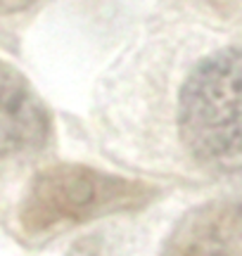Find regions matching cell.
<instances>
[{
	"label": "cell",
	"mask_w": 242,
	"mask_h": 256,
	"mask_svg": "<svg viewBox=\"0 0 242 256\" xmlns=\"http://www.w3.org/2000/svg\"><path fill=\"white\" fill-rule=\"evenodd\" d=\"M178 136L195 164L242 188V46L190 69L178 92Z\"/></svg>",
	"instance_id": "obj_1"
},
{
	"label": "cell",
	"mask_w": 242,
	"mask_h": 256,
	"mask_svg": "<svg viewBox=\"0 0 242 256\" xmlns=\"http://www.w3.org/2000/svg\"><path fill=\"white\" fill-rule=\"evenodd\" d=\"M157 197V188L142 180L84 164H52L31 178L19 202V226L31 238H48L104 216L140 211Z\"/></svg>",
	"instance_id": "obj_2"
},
{
	"label": "cell",
	"mask_w": 242,
	"mask_h": 256,
	"mask_svg": "<svg viewBox=\"0 0 242 256\" xmlns=\"http://www.w3.org/2000/svg\"><path fill=\"white\" fill-rule=\"evenodd\" d=\"M159 256H242V200L190 209L168 232Z\"/></svg>",
	"instance_id": "obj_3"
},
{
	"label": "cell",
	"mask_w": 242,
	"mask_h": 256,
	"mask_svg": "<svg viewBox=\"0 0 242 256\" xmlns=\"http://www.w3.org/2000/svg\"><path fill=\"white\" fill-rule=\"evenodd\" d=\"M50 126V112L28 78L0 57V159L40 147Z\"/></svg>",
	"instance_id": "obj_4"
},
{
	"label": "cell",
	"mask_w": 242,
	"mask_h": 256,
	"mask_svg": "<svg viewBox=\"0 0 242 256\" xmlns=\"http://www.w3.org/2000/svg\"><path fill=\"white\" fill-rule=\"evenodd\" d=\"M36 2H40V0H0V12H5V14H10V12H22V10L34 8Z\"/></svg>",
	"instance_id": "obj_5"
}]
</instances>
